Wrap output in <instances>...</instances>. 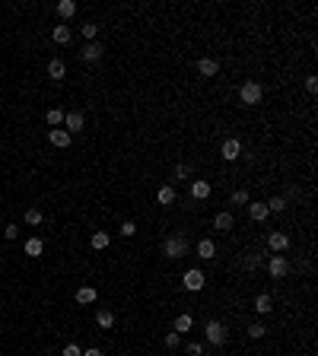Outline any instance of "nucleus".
<instances>
[{
    "instance_id": "obj_33",
    "label": "nucleus",
    "mask_w": 318,
    "mask_h": 356,
    "mask_svg": "<svg viewBox=\"0 0 318 356\" xmlns=\"http://www.w3.org/2000/svg\"><path fill=\"white\" fill-rule=\"evenodd\" d=\"M96 32H99L96 23H86V26H83V35H86V38H96Z\"/></svg>"
},
{
    "instance_id": "obj_13",
    "label": "nucleus",
    "mask_w": 318,
    "mask_h": 356,
    "mask_svg": "<svg viewBox=\"0 0 318 356\" xmlns=\"http://www.w3.org/2000/svg\"><path fill=\"white\" fill-rule=\"evenodd\" d=\"M48 140H51L54 146H60V150H64V146H70V134H67V131H60V127H54V131L48 134Z\"/></svg>"
},
{
    "instance_id": "obj_1",
    "label": "nucleus",
    "mask_w": 318,
    "mask_h": 356,
    "mask_svg": "<svg viewBox=\"0 0 318 356\" xmlns=\"http://www.w3.org/2000/svg\"><path fill=\"white\" fill-rule=\"evenodd\" d=\"M204 334H207V340H210L213 347H223V344H226V337H229V334H226V328H223L220 321H207Z\"/></svg>"
},
{
    "instance_id": "obj_21",
    "label": "nucleus",
    "mask_w": 318,
    "mask_h": 356,
    "mask_svg": "<svg viewBox=\"0 0 318 356\" xmlns=\"http://www.w3.org/2000/svg\"><path fill=\"white\" fill-rule=\"evenodd\" d=\"M73 13H77V3H73V0H60L58 3V16L60 19H70Z\"/></svg>"
},
{
    "instance_id": "obj_4",
    "label": "nucleus",
    "mask_w": 318,
    "mask_h": 356,
    "mask_svg": "<svg viewBox=\"0 0 318 356\" xmlns=\"http://www.w3.org/2000/svg\"><path fill=\"white\" fill-rule=\"evenodd\" d=\"M242 156V143L235 137H229V140H223V159L226 163H235V159Z\"/></svg>"
},
{
    "instance_id": "obj_10",
    "label": "nucleus",
    "mask_w": 318,
    "mask_h": 356,
    "mask_svg": "<svg viewBox=\"0 0 318 356\" xmlns=\"http://www.w3.org/2000/svg\"><path fill=\"white\" fill-rule=\"evenodd\" d=\"M198 258H204V261H213V258H216L213 239H201V242H198Z\"/></svg>"
},
{
    "instance_id": "obj_12",
    "label": "nucleus",
    "mask_w": 318,
    "mask_h": 356,
    "mask_svg": "<svg viewBox=\"0 0 318 356\" xmlns=\"http://www.w3.org/2000/svg\"><path fill=\"white\" fill-rule=\"evenodd\" d=\"M64 73H67L64 60H60V57H51V60H48V77H51V80H64Z\"/></svg>"
},
{
    "instance_id": "obj_15",
    "label": "nucleus",
    "mask_w": 318,
    "mask_h": 356,
    "mask_svg": "<svg viewBox=\"0 0 318 356\" xmlns=\"http://www.w3.org/2000/svg\"><path fill=\"white\" fill-rule=\"evenodd\" d=\"M96 325L108 331V328L115 325V312H112V308H99V312H96Z\"/></svg>"
},
{
    "instance_id": "obj_25",
    "label": "nucleus",
    "mask_w": 318,
    "mask_h": 356,
    "mask_svg": "<svg viewBox=\"0 0 318 356\" xmlns=\"http://www.w3.org/2000/svg\"><path fill=\"white\" fill-rule=\"evenodd\" d=\"M172 331H191V315H178V318H175V325H172Z\"/></svg>"
},
{
    "instance_id": "obj_22",
    "label": "nucleus",
    "mask_w": 318,
    "mask_h": 356,
    "mask_svg": "<svg viewBox=\"0 0 318 356\" xmlns=\"http://www.w3.org/2000/svg\"><path fill=\"white\" fill-rule=\"evenodd\" d=\"M42 251H45V242L42 239H29V242H26V254H29V258H38Z\"/></svg>"
},
{
    "instance_id": "obj_26",
    "label": "nucleus",
    "mask_w": 318,
    "mask_h": 356,
    "mask_svg": "<svg viewBox=\"0 0 318 356\" xmlns=\"http://www.w3.org/2000/svg\"><path fill=\"white\" fill-rule=\"evenodd\" d=\"M45 121H48L51 127H58L60 121H64V111H60V109H48V111H45Z\"/></svg>"
},
{
    "instance_id": "obj_35",
    "label": "nucleus",
    "mask_w": 318,
    "mask_h": 356,
    "mask_svg": "<svg viewBox=\"0 0 318 356\" xmlns=\"http://www.w3.org/2000/svg\"><path fill=\"white\" fill-rule=\"evenodd\" d=\"M185 350L191 356H204V347H201V344H185Z\"/></svg>"
},
{
    "instance_id": "obj_7",
    "label": "nucleus",
    "mask_w": 318,
    "mask_h": 356,
    "mask_svg": "<svg viewBox=\"0 0 318 356\" xmlns=\"http://www.w3.org/2000/svg\"><path fill=\"white\" fill-rule=\"evenodd\" d=\"M267 245H270V251L283 254V251H287V248H289V236H287V232H270Z\"/></svg>"
},
{
    "instance_id": "obj_6",
    "label": "nucleus",
    "mask_w": 318,
    "mask_h": 356,
    "mask_svg": "<svg viewBox=\"0 0 318 356\" xmlns=\"http://www.w3.org/2000/svg\"><path fill=\"white\" fill-rule=\"evenodd\" d=\"M204 283H207V277H204L201 271H188V274H185V290L198 293V290H204Z\"/></svg>"
},
{
    "instance_id": "obj_14",
    "label": "nucleus",
    "mask_w": 318,
    "mask_h": 356,
    "mask_svg": "<svg viewBox=\"0 0 318 356\" xmlns=\"http://www.w3.org/2000/svg\"><path fill=\"white\" fill-rule=\"evenodd\" d=\"M80 57H83L86 64H92V60H99V57H102V45H99V42L92 45V42H89V45L83 48V55H80Z\"/></svg>"
},
{
    "instance_id": "obj_38",
    "label": "nucleus",
    "mask_w": 318,
    "mask_h": 356,
    "mask_svg": "<svg viewBox=\"0 0 318 356\" xmlns=\"http://www.w3.org/2000/svg\"><path fill=\"white\" fill-rule=\"evenodd\" d=\"M306 89H309V92H315V89H318V80H315V77H309V80H306Z\"/></svg>"
},
{
    "instance_id": "obj_3",
    "label": "nucleus",
    "mask_w": 318,
    "mask_h": 356,
    "mask_svg": "<svg viewBox=\"0 0 318 356\" xmlns=\"http://www.w3.org/2000/svg\"><path fill=\"white\" fill-rule=\"evenodd\" d=\"M239 96H242V102H245V105H258V102H261V86L248 80V83H242Z\"/></svg>"
},
{
    "instance_id": "obj_16",
    "label": "nucleus",
    "mask_w": 318,
    "mask_h": 356,
    "mask_svg": "<svg viewBox=\"0 0 318 356\" xmlns=\"http://www.w3.org/2000/svg\"><path fill=\"white\" fill-rule=\"evenodd\" d=\"M51 38H54V42H58V45H67V42H70V38H73V32H70V26H54V32H51Z\"/></svg>"
},
{
    "instance_id": "obj_30",
    "label": "nucleus",
    "mask_w": 318,
    "mask_h": 356,
    "mask_svg": "<svg viewBox=\"0 0 318 356\" xmlns=\"http://www.w3.org/2000/svg\"><path fill=\"white\" fill-rule=\"evenodd\" d=\"M283 207H287V200H283V197L267 200V213H283Z\"/></svg>"
},
{
    "instance_id": "obj_18",
    "label": "nucleus",
    "mask_w": 318,
    "mask_h": 356,
    "mask_svg": "<svg viewBox=\"0 0 318 356\" xmlns=\"http://www.w3.org/2000/svg\"><path fill=\"white\" fill-rule=\"evenodd\" d=\"M232 223H235L232 213H216V219H213V226H216L220 232H229V229H232Z\"/></svg>"
},
{
    "instance_id": "obj_28",
    "label": "nucleus",
    "mask_w": 318,
    "mask_h": 356,
    "mask_svg": "<svg viewBox=\"0 0 318 356\" xmlns=\"http://www.w3.org/2000/svg\"><path fill=\"white\" fill-rule=\"evenodd\" d=\"M121 236L134 239V236H137V223H134V219H124V223H121Z\"/></svg>"
},
{
    "instance_id": "obj_29",
    "label": "nucleus",
    "mask_w": 318,
    "mask_h": 356,
    "mask_svg": "<svg viewBox=\"0 0 318 356\" xmlns=\"http://www.w3.org/2000/svg\"><path fill=\"white\" fill-rule=\"evenodd\" d=\"M156 197H159V204H175V191H172V188H159V194H156Z\"/></svg>"
},
{
    "instance_id": "obj_39",
    "label": "nucleus",
    "mask_w": 318,
    "mask_h": 356,
    "mask_svg": "<svg viewBox=\"0 0 318 356\" xmlns=\"http://www.w3.org/2000/svg\"><path fill=\"white\" fill-rule=\"evenodd\" d=\"M83 356H105L102 350H83Z\"/></svg>"
},
{
    "instance_id": "obj_2",
    "label": "nucleus",
    "mask_w": 318,
    "mask_h": 356,
    "mask_svg": "<svg viewBox=\"0 0 318 356\" xmlns=\"http://www.w3.org/2000/svg\"><path fill=\"white\" fill-rule=\"evenodd\" d=\"M267 271H270V277H287L289 274V261H287V254H274V258L267 261Z\"/></svg>"
},
{
    "instance_id": "obj_37",
    "label": "nucleus",
    "mask_w": 318,
    "mask_h": 356,
    "mask_svg": "<svg viewBox=\"0 0 318 356\" xmlns=\"http://www.w3.org/2000/svg\"><path fill=\"white\" fill-rule=\"evenodd\" d=\"M261 264V258H258V254H252V258H245V267H258Z\"/></svg>"
},
{
    "instance_id": "obj_11",
    "label": "nucleus",
    "mask_w": 318,
    "mask_h": 356,
    "mask_svg": "<svg viewBox=\"0 0 318 356\" xmlns=\"http://www.w3.org/2000/svg\"><path fill=\"white\" fill-rule=\"evenodd\" d=\"M191 197H198V200H204V197H210V181H204V178H198V181H191Z\"/></svg>"
},
{
    "instance_id": "obj_19",
    "label": "nucleus",
    "mask_w": 318,
    "mask_h": 356,
    "mask_svg": "<svg viewBox=\"0 0 318 356\" xmlns=\"http://www.w3.org/2000/svg\"><path fill=\"white\" fill-rule=\"evenodd\" d=\"M255 308H258L261 315H270V312H274V299H270L267 293H261V296L255 299Z\"/></svg>"
},
{
    "instance_id": "obj_17",
    "label": "nucleus",
    "mask_w": 318,
    "mask_h": 356,
    "mask_svg": "<svg viewBox=\"0 0 318 356\" xmlns=\"http://www.w3.org/2000/svg\"><path fill=\"white\" fill-rule=\"evenodd\" d=\"M108 242H112V236L102 232V229H96V232H92V239H89V245L96 248V251H102V248H108Z\"/></svg>"
},
{
    "instance_id": "obj_23",
    "label": "nucleus",
    "mask_w": 318,
    "mask_h": 356,
    "mask_svg": "<svg viewBox=\"0 0 318 356\" xmlns=\"http://www.w3.org/2000/svg\"><path fill=\"white\" fill-rule=\"evenodd\" d=\"M248 213L255 223H261V219H267V204H248Z\"/></svg>"
},
{
    "instance_id": "obj_24",
    "label": "nucleus",
    "mask_w": 318,
    "mask_h": 356,
    "mask_svg": "<svg viewBox=\"0 0 318 356\" xmlns=\"http://www.w3.org/2000/svg\"><path fill=\"white\" fill-rule=\"evenodd\" d=\"M42 210H38V207H29V210H26V223L29 226H42Z\"/></svg>"
},
{
    "instance_id": "obj_36",
    "label": "nucleus",
    "mask_w": 318,
    "mask_h": 356,
    "mask_svg": "<svg viewBox=\"0 0 318 356\" xmlns=\"http://www.w3.org/2000/svg\"><path fill=\"white\" fill-rule=\"evenodd\" d=\"M3 236H6V239H16V236H19V226H16V223H10V226L3 229Z\"/></svg>"
},
{
    "instance_id": "obj_9",
    "label": "nucleus",
    "mask_w": 318,
    "mask_h": 356,
    "mask_svg": "<svg viewBox=\"0 0 318 356\" xmlns=\"http://www.w3.org/2000/svg\"><path fill=\"white\" fill-rule=\"evenodd\" d=\"M198 73L201 77H216V73H220V64H216L213 57H201L198 60Z\"/></svg>"
},
{
    "instance_id": "obj_27",
    "label": "nucleus",
    "mask_w": 318,
    "mask_h": 356,
    "mask_svg": "<svg viewBox=\"0 0 318 356\" xmlns=\"http://www.w3.org/2000/svg\"><path fill=\"white\" fill-rule=\"evenodd\" d=\"M162 344H166L169 350H175V347H181V334L178 331H169L166 337H162Z\"/></svg>"
},
{
    "instance_id": "obj_8",
    "label": "nucleus",
    "mask_w": 318,
    "mask_h": 356,
    "mask_svg": "<svg viewBox=\"0 0 318 356\" xmlns=\"http://www.w3.org/2000/svg\"><path fill=\"white\" fill-rule=\"evenodd\" d=\"M166 254H169V258H181V254H188V242L178 239V236L169 239V242H166Z\"/></svg>"
},
{
    "instance_id": "obj_5",
    "label": "nucleus",
    "mask_w": 318,
    "mask_h": 356,
    "mask_svg": "<svg viewBox=\"0 0 318 356\" xmlns=\"http://www.w3.org/2000/svg\"><path fill=\"white\" fill-rule=\"evenodd\" d=\"M64 124H67V134H77V131H83V124H86L83 111H67V115H64Z\"/></svg>"
},
{
    "instance_id": "obj_20",
    "label": "nucleus",
    "mask_w": 318,
    "mask_h": 356,
    "mask_svg": "<svg viewBox=\"0 0 318 356\" xmlns=\"http://www.w3.org/2000/svg\"><path fill=\"white\" fill-rule=\"evenodd\" d=\"M77 302H80V305L96 302V290H92V286H80V290H77Z\"/></svg>"
},
{
    "instance_id": "obj_32",
    "label": "nucleus",
    "mask_w": 318,
    "mask_h": 356,
    "mask_svg": "<svg viewBox=\"0 0 318 356\" xmlns=\"http://www.w3.org/2000/svg\"><path fill=\"white\" fill-rule=\"evenodd\" d=\"M60 356H83V350H80L77 344H67V347H64V353H60Z\"/></svg>"
},
{
    "instance_id": "obj_34",
    "label": "nucleus",
    "mask_w": 318,
    "mask_h": 356,
    "mask_svg": "<svg viewBox=\"0 0 318 356\" xmlns=\"http://www.w3.org/2000/svg\"><path fill=\"white\" fill-rule=\"evenodd\" d=\"M232 204H245L248 207V191H235L232 194Z\"/></svg>"
},
{
    "instance_id": "obj_31",
    "label": "nucleus",
    "mask_w": 318,
    "mask_h": 356,
    "mask_svg": "<svg viewBox=\"0 0 318 356\" xmlns=\"http://www.w3.org/2000/svg\"><path fill=\"white\" fill-rule=\"evenodd\" d=\"M267 334V328L264 325H248V337H255V340H261Z\"/></svg>"
}]
</instances>
